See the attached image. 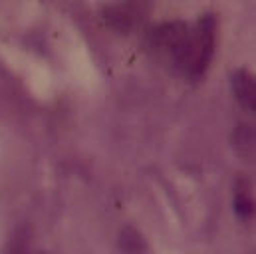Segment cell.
Here are the masks:
<instances>
[{
  "label": "cell",
  "mask_w": 256,
  "mask_h": 254,
  "mask_svg": "<svg viewBox=\"0 0 256 254\" xmlns=\"http://www.w3.org/2000/svg\"><path fill=\"white\" fill-rule=\"evenodd\" d=\"M230 84H232V92H234V98L240 102L242 108L254 112L256 110V84L254 78L244 72V70H236L230 78Z\"/></svg>",
  "instance_id": "4"
},
{
  "label": "cell",
  "mask_w": 256,
  "mask_h": 254,
  "mask_svg": "<svg viewBox=\"0 0 256 254\" xmlns=\"http://www.w3.org/2000/svg\"><path fill=\"white\" fill-rule=\"evenodd\" d=\"M234 210H236L242 218H246V216L252 214V200L246 196L244 190H238V192H236V196H234Z\"/></svg>",
  "instance_id": "6"
},
{
  "label": "cell",
  "mask_w": 256,
  "mask_h": 254,
  "mask_svg": "<svg viewBox=\"0 0 256 254\" xmlns=\"http://www.w3.org/2000/svg\"><path fill=\"white\" fill-rule=\"evenodd\" d=\"M234 147L240 155L248 157L252 153V147H254V133L248 129V126H240L236 129V139H234Z\"/></svg>",
  "instance_id": "5"
},
{
  "label": "cell",
  "mask_w": 256,
  "mask_h": 254,
  "mask_svg": "<svg viewBox=\"0 0 256 254\" xmlns=\"http://www.w3.org/2000/svg\"><path fill=\"white\" fill-rule=\"evenodd\" d=\"M6 254H28V242H26V234L22 232H16V236L12 238L10 246Z\"/></svg>",
  "instance_id": "7"
},
{
  "label": "cell",
  "mask_w": 256,
  "mask_h": 254,
  "mask_svg": "<svg viewBox=\"0 0 256 254\" xmlns=\"http://www.w3.org/2000/svg\"><path fill=\"white\" fill-rule=\"evenodd\" d=\"M214 44H216V18L212 14H204L198 18L194 26H191L173 68L189 80H198L212 60Z\"/></svg>",
  "instance_id": "1"
},
{
  "label": "cell",
  "mask_w": 256,
  "mask_h": 254,
  "mask_svg": "<svg viewBox=\"0 0 256 254\" xmlns=\"http://www.w3.org/2000/svg\"><path fill=\"white\" fill-rule=\"evenodd\" d=\"M143 18V0H118L104 8V20L120 34L131 32Z\"/></svg>",
  "instance_id": "3"
},
{
  "label": "cell",
  "mask_w": 256,
  "mask_h": 254,
  "mask_svg": "<svg viewBox=\"0 0 256 254\" xmlns=\"http://www.w3.org/2000/svg\"><path fill=\"white\" fill-rule=\"evenodd\" d=\"M191 26L185 22H165L159 24L157 28H153L149 32V48L163 60L169 64H175L183 42L189 34Z\"/></svg>",
  "instance_id": "2"
},
{
  "label": "cell",
  "mask_w": 256,
  "mask_h": 254,
  "mask_svg": "<svg viewBox=\"0 0 256 254\" xmlns=\"http://www.w3.org/2000/svg\"><path fill=\"white\" fill-rule=\"evenodd\" d=\"M36 254H44V252H36Z\"/></svg>",
  "instance_id": "8"
}]
</instances>
